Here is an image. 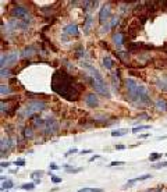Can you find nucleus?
<instances>
[{"mask_svg": "<svg viewBox=\"0 0 167 192\" xmlns=\"http://www.w3.org/2000/svg\"><path fill=\"white\" fill-rule=\"evenodd\" d=\"M77 85L74 84L71 77L66 74L64 71H56L52 80V88L56 93L60 96L66 97L68 100H77L79 96V89L75 88Z\"/></svg>", "mask_w": 167, "mask_h": 192, "instance_id": "nucleus-1", "label": "nucleus"}, {"mask_svg": "<svg viewBox=\"0 0 167 192\" xmlns=\"http://www.w3.org/2000/svg\"><path fill=\"white\" fill-rule=\"evenodd\" d=\"M45 106H46V103H45L43 100H31V102H28L24 109L21 110V114L24 117H32L35 113L43 110Z\"/></svg>", "mask_w": 167, "mask_h": 192, "instance_id": "nucleus-2", "label": "nucleus"}, {"mask_svg": "<svg viewBox=\"0 0 167 192\" xmlns=\"http://www.w3.org/2000/svg\"><path fill=\"white\" fill-rule=\"evenodd\" d=\"M139 85L137 80L134 78H127L125 80V88H127V92H128V99L131 102H134L137 105L138 103V92H139Z\"/></svg>", "mask_w": 167, "mask_h": 192, "instance_id": "nucleus-3", "label": "nucleus"}, {"mask_svg": "<svg viewBox=\"0 0 167 192\" xmlns=\"http://www.w3.org/2000/svg\"><path fill=\"white\" fill-rule=\"evenodd\" d=\"M89 81H91L95 92L100 93V95H103L106 97H110V91H109V86L106 85L105 81H98V80H94V78H89Z\"/></svg>", "mask_w": 167, "mask_h": 192, "instance_id": "nucleus-4", "label": "nucleus"}, {"mask_svg": "<svg viewBox=\"0 0 167 192\" xmlns=\"http://www.w3.org/2000/svg\"><path fill=\"white\" fill-rule=\"evenodd\" d=\"M11 14L14 15V17H17V18L22 19V21H25V22H28V21H31L32 19L31 13L28 11V8L22 7V6H15V7L11 10Z\"/></svg>", "mask_w": 167, "mask_h": 192, "instance_id": "nucleus-5", "label": "nucleus"}, {"mask_svg": "<svg viewBox=\"0 0 167 192\" xmlns=\"http://www.w3.org/2000/svg\"><path fill=\"white\" fill-rule=\"evenodd\" d=\"M110 17H111V8L109 4H105L103 7L100 8V11H99V22L100 24H106V22L110 21Z\"/></svg>", "mask_w": 167, "mask_h": 192, "instance_id": "nucleus-6", "label": "nucleus"}, {"mask_svg": "<svg viewBox=\"0 0 167 192\" xmlns=\"http://www.w3.org/2000/svg\"><path fill=\"white\" fill-rule=\"evenodd\" d=\"M20 56H21L20 52H11V53H7L6 56L3 54V56H2V68H4L6 66H8V64L17 61Z\"/></svg>", "mask_w": 167, "mask_h": 192, "instance_id": "nucleus-7", "label": "nucleus"}, {"mask_svg": "<svg viewBox=\"0 0 167 192\" xmlns=\"http://www.w3.org/2000/svg\"><path fill=\"white\" fill-rule=\"evenodd\" d=\"M82 67L85 68V70H88L89 73H91V77L94 78V80H98V81H105V80H103V75H102V74L99 73V70H98V68H95L94 66H91V64H88V63H84V64H82Z\"/></svg>", "mask_w": 167, "mask_h": 192, "instance_id": "nucleus-8", "label": "nucleus"}, {"mask_svg": "<svg viewBox=\"0 0 167 192\" xmlns=\"http://www.w3.org/2000/svg\"><path fill=\"white\" fill-rule=\"evenodd\" d=\"M43 129L46 132H56L57 129H59V124H57V121L56 120H53V118H46L45 120V124H43Z\"/></svg>", "mask_w": 167, "mask_h": 192, "instance_id": "nucleus-9", "label": "nucleus"}, {"mask_svg": "<svg viewBox=\"0 0 167 192\" xmlns=\"http://www.w3.org/2000/svg\"><path fill=\"white\" fill-rule=\"evenodd\" d=\"M63 32L66 35H70V36H77V35L79 34L78 25H77V24H68V25H66V27L63 28Z\"/></svg>", "mask_w": 167, "mask_h": 192, "instance_id": "nucleus-10", "label": "nucleus"}, {"mask_svg": "<svg viewBox=\"0 0 167 192\" xmlns=\"http://www.w3.org/2000/svg\"><path fill=\"white\" fill-rule=\"evenodd\" d=\"M85 103H86V105H88L89 107L95 109V107L99 106V99H98V96H96L95 93H89V95L85 96Z\"/></svg>", "mask_w": 167, "mask_h": 192, "instance_id": "nucleus-11", "label": "nucleus"}, {"mask_svg": "<svg viewBox=\"0 0 167 192\" xmlns=\"http://www.w3.org/2000/svg\"><path fill=\"white\" fill-rule=\"evenodd\" d=\"M149 178H152V174H143V175H139V177H137V178H132V180H130L127 184L124 185V188H128V187H131L134 183H138V181H145V180H149Z\"/></svg>", "mask_w": 167, "mask_h": 192, "instance_id": "nucleus-12", "label": "nucleus"}, {"mask_svg": "<svg viewBox=\"0 0 167 192\" xmlns=\"http://www.w3.org/2000/svg\"><path fill=\"white\" fill-rule=\"evenodd\" d=\"M113 43L116 45V47H121L123 46V34L121 32H116L113 35Z\"/></svg>", "mask_w": 167, "mask_h": 192, "instance_id": "nucleus-13", "label": "nucleus"}, {"mask_svg": "<svg viewBox=\"0 0 167 192\" xmlns=\"http://www.w3.org/2000/svg\"><path fill=\"white\" fill-rule=\"evenodd\" d=\"M155 107L157 110H162V112H167V102L164 99H157L156 102H155Z\"/></svg>", "mask_w": 167, "mask_h": 192, "instance_id": "nucleus-14", "label": "nucleus"}, {"mask_svg": "<svg viewBox=\"0 0 167 192\" xmlns=\"http://www.w3.org/2000/svg\"><path fill=\"white\" fill-rule=\"evenodd\" d=\"M156 86L159 88L160 91H163V92H167V77L163 78V80H157L156 81Z\"/></svg>", "mask_w": 167, "mask_h": 192, "instance_id": "nucleus-15", "label": "nucleus"}, {"mask_svg": "<svg viewBox=\"0 0 167 192\" xmlns=\"http://www.w3.org/2000/svg\"><path fill=\"white\" fill-rule=\"evenodd\" d=\"M35 53H36V49H35L34 46H28V47L21 53V57H31L32 54H35Z\"/></svg>", "mask_w": 167, "mask_h": 192, "instance_id": "nucleus-16", "label": "nucleus"}, {"mask_svg": "<svg viewBox=\"0 0 167 192\" xmlns=\"http://www.w3.org/2000/svg\"><path fill=\"white\" fill-rule=\"evenodd\" d=\"M103 66H105L106 70H111V68H113V60H111L110 56L103 57Z\"/></svg>", "mask_w": 167, "mask_h": 192, "instance_id": "nucleus-17", "label": "nucleus"}, {"mask_svg": "<svg viewBox=\"0 0 167 192\" xmlns=\"http://www.w3.org/2000/svg\"><path fill=\"white\" fill-rule=\"evenodd\" d=\"M14 187V183H13L11 180H6V181H3L2 183V191H7V189H10V188Z\"/></svg>", "mask_w": 167, "mask_h": 192, "instance_id": "nucleus-18", "label": "nucleus"}, {"mask_svg": "<svg viewBox=\"0 0 167 192\" xmlns=\"http://www.w3.org/2000/svg\"><path fill=\"white\" fill-rule=\"evenodd\" d=\"M128 132V129L121 128V129H116V131H111V136H123Z\"/></svg>", "mask_w": 167, "mask_h": 192, "instance_id": "nucleus-19", "label": "nucleus"}, {"mask_svg": "<svg viewBox=\"0 0 167 192\" xmlns=\"http://www.w3.org/2000/svg\"><path fill=\"white\" fill-rule=\"evenodd\" d=\"M78 192H103V189H100V188L85 187V188H81V189H78Z\"/></svg>", "mask_w": 167, "mask_h": 192, "instance_id": "nucleus-20", "label": "nucleus"}, {"mask_svg": "<svg viewBox=\"0 0 167 192\" xmlns=\"http://www.w3.org/2000/svg\"><path fill=\"white\" fill-rule=\"evenodd\" d=\"M21 189L24 191H34L35 189V184L34 183H25L21 185Z\"/></svg>", "mask_w": 167, "mask_h": 192, "instance_id": "nucleus-21", "label": "nucleus"}, {"mask_svg": "<svg viewBox=\"0 0 167 192\" xmlns=\"http://www.w3.org/2000/svg\"><path fill=\"white\" fill-rule=\"evenodd\" d=\"M111 81H113V88L114 89H118V85H120V81H118V73H116L111 75Z\"/></svg>", "mask_w": 167, "mask_h": 192, "instance_id": "nucleus-22", "label": "nucleus"}, {"mask_svg": "<svg viewBox=\"0 0 167 192\" xmlns=\"http://www.w3.org/2000/svg\"><path fill=\"white\" fill-rule=\"evenodd\" d=\"M43 174H45L43 170H36V171H34V173L31 174V177L35 178V180H40V177H42Z\"/></svg>", "mask_w": 167, "mask_h": 192, "instance_id": "nucleus-23", "label": "nucleus"}, {"mask_svg": "<svg viewBox=\"0 0 167 192\" xmlns=\"http://www.w3.org/2000/svg\"><path fill=\"white\" fill-rule=\"evenodd\" d=\"M92 24V17L91 15H88L85 19V25H84V29H85V32H89V27H91Z\"/></svg>", "mask_w": 167, "mask_h": 192, "instance_id": "nucleus-24", "label": "nucleus"}, {"mask_svg": "<svg viewBox=\"0 0 167 192\" xmlns=\"http://www.w3.org/2000/svg\"><path fill=\"white\" fill-rule=\"evenodd\" d=\"M150 125H139V127H135L132 128V134H138L139 131H143V129H149Z\"/></svg>", "mask_w": 167, "mask_h": 192, "instance_id": "nucleus-25", "label": "nucleus"}, {"mask_svg": "<svg viewBox=\"0 0 167 192\" xmlns=\"http://www.w3.org/2000/svg\"><path fill=\"white\" fill-rule=\"evenodd\" d=\"M0 93L2 95H8V93H11V89L7 85H0Z\"/></svg>", "mask_w": 167, "mask_h": 192, "instance_id": "nucleus-26", "label": "nucleus"}, {"mask_svg": "<svg viewBox=\"0 0 167 192\" xmlns=\"http://www.w3.org/2000/svg\"><path fill=\"white\" fill-rule=\"evenodd\" d=\"M164 167H167V160L166 162H160V163L152 166V168H155V170H160V168H164Z\"/></svg>", "mask_w": 167, "mask_h": 192, "instance_id": "nucleus-27", "label": "nucleus"}, {"mask_svg": "<svg viewBox=\"0 0 167 192\" xmlns=\"http://www.w3.org/2000/svg\"><path fill=\"white\" fill-rule=\"evenodd\" d=\"M159 159H162V153H150L149 155V160L150 162H155V160H159Z\"/></svg>", "mask_w": 167, "mask_h": 192, "instance_id": "nucleus-28", "label": "nucleus"}, {"mask_svg": "<svg viewBox=\"0 0 167 192\" xmlns=\"http://www.w3.org/2000/svg\"><path fill=\"white\" fill-rule=\"evenodd\" d=\"M50 180H52V183L53 184H60L62 183V177H56V175H54L53 173H50Z\"/></svg>", "mask_w": 167, "mask_h": 192, "instance_id": "nucleus-29", "label": "nucleus"}, {"mask_svg": "<svg viewBox=\"0 0 167 192\" xmlns=\"http://www.w3.org/2000/svg\"><path fill=\"white\" fill-rule=\"evenodd\" d=\"M13 164H14L17 168L18 167H24V166H25V159H17V160H15Z\"/></svg>", "mask_w": 167, "mask_h": 192, "instance_id": "nucleus-30", "label": "nucleus"}, {"mask_svg": "<svg viewBox=\"0 0 167 192\" xmlns=\"http://www.w3.org/2000/svg\"><path fill=\"white\" fill-rule=\"evenodd\" d=\"M82 171V167H71V168H68L67 170V173H70V174H78V173H81Z\"/></svg>", "mask_w": 167, "mask_h": 192, "instance_id": "nucleus-31", "label": "nucleus"}, {"mask_svg": "<svg viewBox=\"0 0 167 192\" xmlns=\"http://www.w3.org/2000/svg\"><path fill=\"white\" fill-rule=\"evenodd\" d=\"M118 22H120V18H118V17H113V18H111V21H110V25H111V28H114L116 25L118 24Z\"/></svg>", "mask_w": 167, "mask_h": 192, "instance_id": "nucleus-32", "label": "nucleus"}, {"mask_svg": "<svg viewBox=\"0 0 167 192\" xmlns=\"http://www.w3.org/2000/svg\"><path fill=\"white\" fill-rule=\"evenodd\" d=\"M123 164H125L124 162H120V160H114V162H111L109 166H111V167H117V166H123Z\"/></svg>", "mask_w": 167, "mask_h": 192, "instance_id": "nucleus-33", "label": "nucleus"}, {"mask_svg": "<svg viewBox=\"0 0 167 192\" xmlns=\"http://www.w3.org/2000/svg\"><path fill=\"white\" fill-rule=\"evenodd\" d=\"M49 168H50V170L56 171V170H60V168H62V166H59V164H56V163H50L49 164Z\"/></svg>", "mask_w": 167, "mask_h": 192, "instance_id": "nucleus-34", "label": "nucleus"}, {"mask_svg": "<svg viewBox=\"0 0 167 192\" xmlns=\"http://www.w3.org/2000/svg\"><path fill=\"white\" fill-rule=\"evenodd\" d=\"M77 152H78V149H77V148H73V149H70V151L67 152V153L64 155V156H66V157H70V156L74 155V153H77Z\"/></svg>", "mask_w": 167, "mask_h": 192, "instance_id": "nucleus-35", "label": "nucleus"}, {"mask_svg": "<svg viewBox=\"0 0 167 192\" xmlns=\"http://www.w3.org/2000/svg\"><path fill=\"white\" fill-rule=\"evenodd\" d=\"M4 146H6V148H8V146H10V144H8V139L3 138L2 139V151H4Z\"/></svg>", "mask_w": 167, "mask_h": 192, "instance_id": "nucleus-36", "label": "nucleus"}, {"mask_svg": "<svg viewBox=\"0 0 167 192\" xmlns=\"http://www.w3.org/2000/svg\"><path fill=\"white\" fill-rule=\"evenodd\" d=\"M24 131H25V132H24V135H25V136H28V138H31V136H32V129H31V128H25Z\"/></svg>", "mask_w": 167, "mask_h": 192, "instance_id": "nucleus-37", "label": "nucleus"}, {"mask_svg": "<svg viewBox=\"0 0 167 192\" xmlns=\"http://www.w3.org/2000/svg\"><path fill=\"white\" fill-rule=\"evenodd\" d=\"M8 74H10V70H4V68H2V78L8 77Z\"/></svg>", "mask_w": 167, "mask_h": 192, "instance_id": "nucleus-38", "label": "nucleus"}, {"mask_svg": "<svg viewBox=\"0 0 167 192\" xmlns=\"http://www.w3.org/2000/svg\"><path fill=\"white\" fill-rule=\"evenodd\" d=\"M111 28V25H110V22H107V24L105 25L103 28H102V32H109V29Z\"/></svg>", "mask_w": 167, "mask_h": 192, "instance_id": "nucleus-39", "label": "nucleus"}, {"mask_svg": "<svg viewBox=\"0 0 167 192\" xmlns=\"http://www.w3.org/2000/svg\"><path fill=\"white\" fill-rule=\"evenodd\" d=\"M10 164H11L10 162H2V164H0V166H2V168H7Z\"/></svg>", "mask_w": 167, "mask_h": 192, "instance_id": "nucleus-40", "label": "nucleus"}, {"mask_svg": "<svg viewBox=\"0 0 167 192\" xmlns=\"http://www.w3.org/2000/svg\"><path fill=\"white\" fill-rule=\"evenodd\" d=\"M88 153H92V151H91V149H84V151H81V153H79V155H88Z\"/></svg>", "mask_w": 167, "mask_h": 192, "instance_id": "nucleus-41", "label": "nucleus"}, {"mask_svg": "<svg viewBox=\"0 0 167 192\" xmlns=\"http://www.w3.org/2000/svg\"><path fill=\"white\" fill-rule=\"evenodd\" d=\"M96 159H100V155H94L91 159H89V162H94V160H96Z\"/></svg>", "mask_w": 167, "mask_h": 192, "instance_id": "nucleus-42", "label": "nucleus"}, {"mask_svg": "<svg viewBox=\"0 0 167 192\" xmlns=\"http://www.w3.org/2000/svg\"><path fill=\"white\" fill-rule=\"evenodd\" d=\"M114 148L117 149V151H123V149H125V146H124V145H116Z\"/></svg>", "mask_w": 167, "mask_h": 192, "instance_id": "nucleus-43", "label": "nucleus"}, {"mask_svg": "<svg viewBox=\"0 0 167 192\" xmlns=\"http://www.w3.org/2000/svg\"><path fill=\"white\" fill-rule=\"evenodd\" d=\"M82 54H85V50H82V47L78 49V56H82Z\"/></svg>", "mask_w": 167, "mask_h": 192, "instance_id": "nucleus-44", "label": "nucleus"}, {"mask_svg": "<svg viewBox=\"0 0 167 192\" xmlns=\"http://www.w3.org/2000/svg\"><path fill=\"white\" fill-rule=\"evenodd\" d=\"M148 136H150L149 132H148V134H142V135H139V138H148Z\"/></svg>", "mask_w": 167, "mask_h": 192, "instance_id": "nucleus-45", "label": "nucleus"}, {"mask_svg": "<svg viewBox=\"0 0 167 192\" xmlns=\"http://www.w3.org/2000/svg\"><path fill=\"white\" fill-rule=\"evenodd\" d=\"M166 138H167V135H163V136H159L157 139H159V141H162V139H166Z\"/></svg>", "mask_w": 167, "mask_h": 192, "instance_id": "nucleus-46", "label": "nucleus"}, {"mask_svg": "<svg viewBox=\"0 0 167 192\" xmlns=\"http://www.w3.org/2000/svg\"><path fill=\"white\" fill-rule=\"evenodd\" d=\"M10 173H11V174H14V173H17V168H13V170H10Z\"/></svg>", "mask_w": 167, "mask_h": 192, "instance_id": "nucleus-47", "label": "nucleus"}, {"mask_svg": "<svg viewBox=\"0 0 167 192\" xmlns=\"http://www.w3.org/2000/svg\"><path fill=\"white\" fill-rule=\"evenodd\" d=\"M2 192H7V191H2Z\"/></svg>", "mask_w": 167, "mask_h": 192, "instance_id": "nucleus-48", "label": "nucleus"}]
</instances>
